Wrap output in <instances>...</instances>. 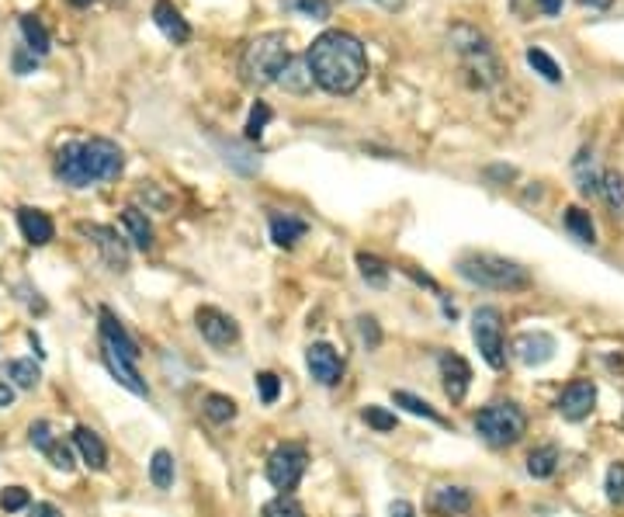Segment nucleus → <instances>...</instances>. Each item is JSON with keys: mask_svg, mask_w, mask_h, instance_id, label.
Instances as JSON below:
<instances>
[{"mask_svg": "<svg viewBox=\"0 0 624 517\" xmlns=\"http://www.w3.org/2000/svg\"><path fill=\"white\" fill-rule=\"evenodd\" d=\"M430 511L437 517H462L472 511V493L465 486H441L430 497Z\"/></svg>", "mask_w": 624, "mask_h": 517, "instance_id": "17", "label": "nucleus"}, {"mask_svg": "<svg viewBox=\"0 0 624 517\" xmlns=\"http://www.w3.org/2000/svg\"><path fill=\"white\" fill-rule=\"evenodd\" d=\"M122 167H125L122 146L101 136L87 142H66L56 153V178L70 188H91L101 180H112L122 174Z\"/></svg>", "mask_w": 624, "mask_h": 517, "instance_id": "2", "label": "nucleus"}, {"mask_svg": "<svg viewBox=\"0 0 624 517\" xmlns=\"http://www.w3.org/2000/svg\"><path fill=\"white\" fill-rule=\"evenodd\" d=\"M7 378H11L18 389H35L42 372H39V365H35V361L18 358V361H11V365H7Z\"/></svg>", "mask_w": 624, "mask_h": 517, "instance_id": "26", "label": "nucleus"}, {"mask_svg": "<svg viewBox=\"0 0 624 517\" xmlns=\"http://www.w3.org/2000/svg\"><path fill=\"white\" fill-rule=\"evenodd\" d=\"M268 122H271V108L264 101H257L254 108H250V122H247V140H260Z\"/></svg>", "mask_w": 624, "mask_h": 517, "instance_id": "34", "label": "nucleus"}, {"mask_svg": "<svg viewBox=\"0 0 624 517\" xmlns=\"http://www.w3.org/2000/svg\"><path fill=\"white\" fill-rule=\"evenodd\" d=\"M73 7H87V4H94V0H70Z\"/></svg>", "mask_w": 624, "mask_h": 517, "instance_id": "50", "label": "nucleus"}, {"mask_svg": "<svg viewBox=\"0 0 624 517\" xmlns=\"http://www.w3.org/2000/svg\"><path fill=\"white\" fill-rule=\"evenodd\" d=\"M122 226H125V233H129V239L136 243L139 250H150V247H153V226H150V219H146L142 209L129 205V209L122 212Z\"/></svg>", "mask_w": 624, "mask_h": 517, "instance_id": "20", "label": "nucleus"}, {"mask_svg": "<svg viewBox=\"0 0 624 517\" xmlns=\"http://www.w3.org/2000/svg\"><path fill=\"white\" fill-rule=\"evenodd\" d=\"M392 403H395V406H406L410 414H416V417L434 420V424H441V427L448 424V420H444L441 414H437V410H434V406H430V403H424V399L413 396V393H392Z\"/></svg>", "mask_w": 624, "mask_h": 517, "instance_id": "28", "label": "nucleus"}, {"mask_svg": "<svg viewBox=\"0 0 624 517\" xmlns=\"http://www.w3.org/2000/svg\"><path fill=\"white\" fill-rule=\"evenodd\" d=\"M28 438H32V444H35V448H39L42 455H45V452H49V448H53V427H49V424H45V420H35V424H32V431H28Z\"/></svg>", "mask_w": 624, "mask_h": 517, "instance_id": "39", "label": "nucleus"}, {"mask_svg": "<svg viewBox=\"0 0 624 517\" xmlns=\"http://www.w3.org/2000/svg\"><path fill=\"white\" fill-rule=\"evenodd\" d=\"M73 448L80 452V458H83L87 469L101 473V469L108 465V448H104V441H101L91 427H77V431H73Z\"/></svg>", "mask_w": 624, "mask_h": 517, "instance_id": "19", "label": "nucleus"}, {"mask_svg": "<svg viewBox=\"0 0 624 517\" xmlns=\"http://www.w3.org/2000/svg\"><path fill=\"white\" fill-rule=\"evenodd\" d=\"M45 455H49V462H53L56 469H63V473L73 469V452H70V444H63V441H53V448H49Z\"/></svg>", "mask_w": 624, "mask_h": 517, "instance_id": "41", "label": "nucleus"}, {"mask_svg": "<svg viewBox=\"0 0 624 517\" xmlns=\"http://www.w3.org/2000/svg\"><path fill=\"white\" fill-rule=\"evenodd\" d=\"M357 264H361V275H365L371 285H385V281H389L385 260H378L375 254H357Z\"/></svg>", "mask_w": 624, "mask_h": 517, "instance_id": "33", "label": "nucleus"}, {"mask_svg": "<svg viewBox=\"0 0 624 517\" xmlns=\"http://www.w3.org/2000/svg\"><path fill=\"white\" fill-rule=\"evenodd\" d=\"M441 378H444V393L451 403H462L472 382V368L462 355H441Z\"/></svg>", "mask_w": 624, "mask_h": 517, "instance_id": "14", "label": "nucleus"}, {"mask_svg": "<svg viewBox=\"0 0 624 517\" xmlns=\"http://www.w3.org/2000/svg\"><path fill=\"white\" fill-rule=\"evenodd\" d=\"M361 417H365L368 427L382 431V434H385V431H395V417H392L389 410H382V406H365V414H361Z\"/></svg>", "mask_w": 624, "mask_h": 517, "instance_id": "36", "label": "nucleus"}, {"mask_svg": "<svg viewBox=\"0 0 624 517\" xmlns=\"http://www.w3.org/2000/svg\"><path fill=\"white\" fill-rule=\"evenodd\" d=\"M513 355H517V361L527 365V368H538V365H545V361L555 358V337H551V334H541V330L521 334V337L513 340Z\"/></svg>", "mask_w": 624, "mask_h": 517, "instance_id": "12", "label": "nucleus"}, {"mask_svg": "<svg viewBox=\"0 0 624 517\" xmlns=\"http://www.w3.org/2000/svg\"><path fill=\"white\" fill-rule=\"evenodd\" d=\"M472 340L479 347V355L486 358L489 368H503L507 365V344H503V317L496 306H483L472 317Z\"/></svg>", "mask_w": 624, "mask_h": 517, "instance_id": "6", "label": "nucleus"}, {"mask_svg": "<svg viewBox=\"0 0 624 517\" xmlns=\"http://www.w3.org/2000/svg\"><path fill=\"white\" fill-rule=\"evenodd\" d=\"M153 21H156V28H160L167 39L174 42V45H184V42L191 39V24L180 18V11H177L171 0H156V4H153Z\"/></svg>", "mask_w": 624, "mask_h": 517, "instance_id": "15", "label": "nucleus"}, {"mask_svg": "<svg viewBox=\"0 0 624 517\" xmlns=\"http://www.w3.org/2000/svg\"><path fill=\"white\" fill-rule=\"evenodd\" d=\"M295 7L312 21H327L330 18V0H295Z\"/></svg>", "mask_w": 624, "mask_h": 517, "instance_id": "40", "label": "nucleus"}, {"mask_svg": "<svg viewBox=\"0 0 624 517\" xmlns=\"http://www.w3.org/2000/svg\"><path fill=\"white\" fill-rule=\"evenodd\" d=\"M264 517H306V511L292 493H278L274 500L264 503Z\"/></svg>", "mask_w": 624, "mask_h": 517, "instance_id": "32", "label": "nucleus"}, {"mask_svg": "<svg viewBox=\"0 0 624 517\" xmlns=\"http://www.w3.org/2000/svg\"><path fill=\"white\" fill-rule=\"evenodd\" d=\"M77 233H83L87 239H94V243H98V250L104 254V260L112 264V271H125V268H129V247L118 239L115 229L98 226V222H80Z\"/></svg>", "mask_w": 624, "mask_h": 517, "instance_id": "10", "label": "nucleus"}, {"mask_svg": "<svg viewBox=\"0 0 624 517\" xmlns=\"http://www.w3.org/2000/svg\"><path fill=\"white\" fill-rule=\"evenodd\" d=\"M600 195H604V201L614 209V212H624V178L621 174L607 171L604 178H600Z\"/></svg>", "mask_w": 624, "mask_h": 517, "instance_id": "31", "label": "nucleus"}, {"mask_svg": "<svg viewBox=\"0 0 624 517\" xmlns=\"http://www.w3.org/2000/svg\"><path fill=\"white\" fill-rule=\"evenodd\" d=\"M562 4H566V0H538V7H541V11H545L548 18H555V15H559V11H562Z\"/></svg>", "mask_w": 624, "mask_h": 517, "instance_id": "46", "label": "nucleus"}, {"mask_svg": "<svg viewBox=\"0 0 624 517\" xmlns=\"http://www.w3.org/2000/svg\"><path fill=\"white\" fill-rule=\"evenodd\" d=\"M201 414L212 420V424H229L236 417V403L229 396L212 393V396H205V403H201Z\"/></svg>", "mask_w": 624, "mask_h": 517, "instance_id": "27", "label": "nucleus"}, {"mask_svg": "<svg viewBox=\"0 0 624 517\" xmlns=\"http://www.w3.org/2000/svg\"><path fill=\"white\" fill-rule=\"evenodd\" d=\"M150 479H153L156 490H171L174 486V455L167 448H160L150 462Z\"/></svg>", "mask_w": 624, "mask_h": 517, "instance_id": "25", "label": "nucleus"}, {"mask_svg": "<svg viewBox=\"0 0 624 517\" xmlns=\"http://www.w3.org/2000/svg\"><path fill=\"white\" fill-rule=\"evenodd\" d=\"M566 229L576 239H580V243H593V237H597L593 219H590V212H583V209H569V212H566Z\"/></svg>", "mask_w": 624, "mask_h": 517, "instance_id": "29", "label": "nucleus"}, {"mask_svg": "<svg viewBox=\"0 0 624 517\" xmlns=\"http://www.w3.org/2000/svg\"><path fill=\"white\" fill-rule=\"evenodd\" d=\"M306 365H309L312 378L319 385H336L340 376H344V358L336 355V347H330V344H312L306 351Z\"/></svg>", "mask_w": 624, "mask_h": 517, "instance_id": "11", "label": "nucleus"}, {"mask_svg": "<svg viewBox=\"0 0 624 517\" xmlns=\"http://www.w3.org/2000/svg\"><path fill=\"white\" fill-rule=\"evenodd\" d=\"M24 507H28V490H21V486H7V490L0 493V511L15 514V511H24Z\"/></svg>", "mask_w": 624, "mask_h": 517, "instance_id": "37", "label": "nucleus"}, {"mask_svg": "<svg viewBox=\"0 0 624 517\" xmlns=\"http://www.w3.org/2000/svg\"><path fill=\"white\" fill-rule=\"evenodd\" d=\"M278 83L285 87V91H292V94H306V91H312V70L309 63H306V56L302 60H288V66H285V73L278 77Z\"/></svg>", "mask_w": 624, "mask_h": 517, "instance_id": "23", "label": "nucleus"}, {"mask_svg": "<svg viewBox=\"0 0 624 517\" xmlns=\"http://www.w3.org/2000/svg\"><path fill=\"white\" fill-rule=\"evenodd\" d=\"M101 344H108L112 351H118L125 361H132L136 365L139 361V347L136 340L125 334V327L115 319V313L112 309H101Z\"/></svg>", "mask_w": 624, "mask_h": 517, "instance_id": "13", "label": "nucleus"}, {"mask_svg": "<svg viewBox=\"0 0 624 517\" xmlns=\"http://www.w3.org/2000/svg\"><path fill=\"white\" fill-rule=\"evenodd\" d=\"M378 4H382V7H385V11H399V7H403V4H406V0H378Z\"/></svg>", "mask_w": 624, "mask_h": 517, "instance_id": "48", "label": "nucleus"}, {"mask_svg": "<svg viewBox=\"0 0 624 517\" xmlns=\"http://www.w3.org/2000/svg\"><path fill=\"white\" fill-rule=\"evenodd\" d=\"M559 448L555 444H545V448H538V452H531V458H527V473L534 479H548L555 469H559Z\"/></svg>", "mask_w": 624, "mask_h": 517, "instance_id": "24", "label": "nucleus"}, {"mask_svg": "<svg viewBox=\"0 0 624 517\" xmlns=\"http://www.w3.org/2000/svg\"><path fill=\"white\" fill-rule=\"evenodd\" d=\"M607 500L610 503H621L624 500V462H614L607 469Z\"/></svg>", "mask_w": 624, "mask_h": 517, "instance_id": "35", "label": "nucleus"}, {"mask_svg": "<svg viewBox=\"0 0 624 517\" xmlns=\"http://www.w3.org/2000/svg\"><path fill=\"white\" fill-rule=\"evenodd\" d=\"M306 465H309V455H306L302 444H281L268 458V479H271L274 490L292 493L295 486L302 483V476H306Z\"/></svg>", "mask_w": 624, "mask_h": 517, "instance_id": "7", "label": "nucleus"}, {"mask_svg": "<svg viewBox=\"0 0 624 517\" xmlns=\"http://www.w3.org/2000/svg\"><path fill=\"white\" fill-rule=\"evenodd\" d=\"M11 403H15V389L7 382H0V410H7Z\"/></svg>", "mask_w": 624, "mask_h": 517, "instance_id": "47", "label": "nucleus"}, {"mask_svg": "<svg viewBox=\"0 0 624 517\" xmlns=\"http://www.w3.org/2000/svg\"><path fill=\"white\" fill-rule=\"evenodd\" d=\"M257 389H260V403H264V406H271V403H278L281 382H278L274 372H260V376H257Z\"/></svg>", "mask_w": 624, "mask_h": 517, "instance_id": "38", "label": "nucleus"}, {"mask_svg": "<svg viewBox=\"0 0 624 517\" xmlns=\"http://www.w3.org/2000/svg\"><path fill=\"white\" fill-rule=\"evenodd\" d=\"M389 517H416V511H413L410 500H395L389 507Z\"/></svg>", "mask_w": 624, "mask_h": 517, "instance_id": "43", "label": "nucleus"}, {"mask_svg": "<svg viewBox=\"0 0 624 517\" xmlns=\"http://www.w3.org/2000/svg\"><path fill=\"white\" fill-rule=\"evenodd\" d=\"M458 275L479 288H496V292H521L531 285L527 268L496 254H465L458 260Z\"/></svg>", "mask_w": 624, "mask_h": 517, "instance_id": "4", "label": "nucleus"}, {"mask_svg": "<svg viewBox=\"0 0 624 517\" xmlns=\"http://www.w3.org/2000/svg\"><path fill=\"white\" fill-rule=\"evenodd\" d=\"M32 517H63V511H59L56 503H35V507H32Z\"/></svg>", "mask_w": 624, "mask_h": 517, "instance_id": "44", "label": "nucleus"}, {"mask_svg": "<svg viewBox=\"0 0 624 517\" xmlns=\"http://www.w3.org/2000/svg\"><path fill=\"white\" fill-rule=\"evenodd\" d=\"M18 226L21 237L28 239L32 247H45L49 239L56 237V226H53V219L42 209H18Z\"/></svg>", "mask_w": 624, "mask_h": 517, "instance_id": "18", "label": "nucleus"}, {"mask_svg": "<svg viewBox=\"0 0 624 517\" xmlns=\"http://www.w3.org/2000/svg\"><path fill=\"white\" fill-rule=\"evenodd\" d=\"M101 358H104V365H108V372L129 389V393H136V396H150V385L139 378V372H136V365L132 361H125L118 351H112L108 344H101Z\"/></svg>", "mask_w": 624, "mask_h": 517, "instance_id": "16", "label": "nucleus"}, {"mask_svg": "<svg viewBox=\"0 0 624 517\" xmlns=\"http://www.w3.org/2000/svg\"><path fill=\"white\" fill-rule=\"evenodd\" d=\"M475 431L492 448H510L524 438L527 417L517 403H489L475 414Z\"/></svg>", "mask_w": 624, "mask_h": 517, "instance_id": "5", "label": "nucleus"}, {"mask_svg": "<svg viewBox=\"0 0 624 517\" xmlns=\"http://www.w3.org/2000/svg\"><path fill=\"white\" fill-rule=\"evenodd\" d=\"M309 233V226H306V219H295V216H281V212H274L271 216V239L278 243V247H295L298 239Z\"/></svg>", "mask_w": 624, "mask_h": 517, "instance_id": "21", "label": "nucleus"}, {"mask_svg": "<svg viewBox=\"0 0 624 517\" xmlns=\"http://www.w3.org/2000/svg\"><path fill=\"white\" fill-rule=\"evenodd\" d=\"M583 4H590V7H610V0H583Z\"/></svg>", "mask_w": 624, "mask_h": 517, "instance_id": "49", "label": "nucleus"}, {"mask_svg": "<svg viewBox=\"0 0 624 517\" xmlns=\"http://www.w3.org/2000/svg\"><path fill=\"white\" fill-rule=\"evenodd\" d=\"M527 63H531V66H534V73H541L548 83H559V80H562L559 63L551 60L545 49H534V45H531V49H527Z\"/></svg>", "mask_w": 624, "mask_h": 517, "instance_id": "30", "label": "nucleus"}, {"mask_svg": "<svg viewBox=\"0 0 624 517\" xmlns=\"http://www.w3.org/2000/svg\"><path fill=\"white\" fill-rule=\"evenodd\" d=\"M288 60H292L288 35H285V32H264V35H257V39L243 49L239 73H243L247 83H254V87H268V83H278V77L285 73Z\"/></svg>", "mask_w": 624, "mask_h": 517, "instance_id": "3", "label": "nucleus"}, {"mask_svg": "<svg viewBox=\"0 0 624 517\" xmlns=\"http://www.w3.org/2000/svg\"><path fill=\"white\" fill-rule=\"evenodd\" d=\"M21 35H24V49L32 53V56H45L49 53V32H45V24H42L35 15H21Z\"/></svg>", "mask_w": 624, "mask_h": 517, "instance_id": "22", "label": "nucleus"}, {"mask_svg": "<svg viewBox=\"0 0 624 517\" xmlns=\"http://www.w3.org/2000/svg\"><path fill=\"white\" fill-rule=\"evenodd\" d=\"M195 323L198 330H201V337L209 340L212 347H229V344L239 340L236 319L229 313H222V309H215V306H201L195 313Z\"/></svg>", "mask_w": 624, "mask_h": 517, "instance_id": "8", "label": "nucleus"}, {"mask_svg": "<svg viewBox=\"0 0 624 517\" xmlns=\"http://www.w3.org/2000/svg\"><path fill=\"white\" fill-rule=\"evenodd\" d=\"M361 334H365V340H368L371 347L378 344V327H375V319H361Z\"/></svg>", "mask_w": 624, "mask_h": 517, "instance_id": "45", "label": "nucleus"}, {"mask_svg": "<svg viewBox=\"0 0 624 517\" xmlns=\"http://www.w3.org/2000/svg\"><path fill=\"white\" fill-rule=\"evenodd\" d=\"M593 406H597V385L590 378H572L566 389H562V396H559V414L566 420H572V424L590 417Z\"/></svg>", "mask_w": 624, "mask_h": 517, "instance_id": "9", "label": "nucleus"}, {"mask_svg": "<svg viewBox=\"0 0 624 517\" xmlns=\"http://www.w3.org/2000/svg\"><path fill=\"white\" fill-rule=\"evenodd\" d=\"M312 80L330 94H354L368 77V53L365 42L351 32H323L306 49Z\"/></svg>", "mask_w": 624, "mask_h": 517, "instance_id": "1", "label": "nucleus"}, {"mask_svg": "<svg viewBox=\"0 0 624 517\" xmlns=\"http://www.w3.org/2000/svg\"><path fill=\"white\" fill-rule=\"evenodd\" d=\"M35 60H39V56H32L28 49H18V53H15V70L24 77V73H32V70H35Z\"/></svg>", "mask_w": 624, "mask_h": 517, "instance_id": "42", "label": "nucleus"}]
</instances>
